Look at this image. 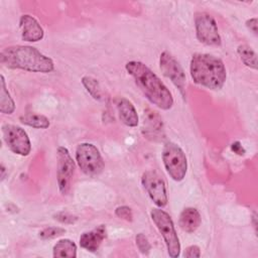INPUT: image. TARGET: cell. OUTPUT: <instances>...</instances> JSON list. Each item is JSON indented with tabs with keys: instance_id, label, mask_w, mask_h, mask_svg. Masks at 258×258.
Here are the masks:
<instances>
[{
	"instance_id": "obj_5",
	"label": "cell",
	"mask_w": 258,
	"mask_h": 258,
	"mask_svg": "<svg viewBox=\"0 0 258 258\" xmlns=\"http://www.w3.org/2000/svg\"><path fill=\"white\" fill-rule=\"evenodd\" d=\"M76 159L81 170L88 176H98L104 170L103 157L99 149L92 143L79 144L76 149Z\"/></svg>"
},
{
	"instance_id": "obj_18",
	"label": "cell",
	"mask_w": 258,
	"mask_h": 258,
	"mask_svg": "<svg viewBox=\"0 0 258 258\" xmlns=\"http://www.w3.org/2000/svg\"><path fill=\"white\" fill-rule=\"evenodd\" d=\"M0 84H1V89H0V111L3 114H12L15 110V104L10 96V93L8 92V89L6 88V83L3 75L0 77Z\"/></svg>"
},
{
	"instance_id": "obj_15",
	"label": "cell",
	"mask_w": 258,
	"mask_h": 258,
	"mask_svg": "<svg viewBox=\"0 0 258 258\" xmlns=\"http://www.w3.org/2000/svg\"><path fill=\"white\" fill-rule=\"evenodd\" d=\"M105 238L106 228L104 225H100L90 232L83 233L80 237V245L87 251L96 252Z\"/></svg>"
},
{
	"instance_id": "obj_6",
	"label": "cell",
	"mask_w": 258,
	"mask_h": 258,
	"mask_svg": "<svg viewBox=\"0 0 258 258\" xmlns=\"http://www.w3.org/2000/svg\"><path fill=\"white\" fill-rule=\"evenodd\" d=\"M162 161L169 176L180 181L184 178L187 171V160L183 150L173 142L165 143L162 150Z\"/></svg>"
},
{
	"instance_id": "obj_21",
	"label": "cell",
	"mask_w": 258,
	"mask_h": 258,
	"mask_svg": "<svg viewBox=\"0 0 258 258\" xmlns=\"http://www.w3.org/2000/svg\"><path fill=\"white\" fill-rule=\"evenodd\" d=\"M82 84L86 88L87 92L95 99L100 101L102 99V92L99 82L90 76H85L82 78Z\"/></svg>"
},
{
	"instance_id": "obj_23",
	"label": "cell",
	"mask_w": 258,
	"mask_h": 258,
	"mask_svg": "<svg viewBox=\"0 0 258 258\" xmlns=\"http://www.w3.org/2000/svg\"><path fill=\"white\" fill-rule=\"evenodd\" d=\"M135 241H136V245L139 249V251L142 253V254H148L150 249H151V246H150V243L147 239V237L142 234V233H139L136 235V238H135Z\"/></svg>"
},
{
	"instance_id": "obj_11",
	"label": "cell",
	"mask_w": 258,
	"mask_h": 258,
	"mask_svg": "<svg viewBox=\"0 0 258 258\" xmlns=\"http://www.w3.org/2000/svg\"><path fill=\"white\" fill-rule=\"evenodd\" d=\"M75 172V161L70 151L63 147H57V185L62 195H67L71 188V181Z\"/></svg>"
},
{
	"instance_id": "obj_4",
	"label": "cell",
	"mask_w": 258,
	"mask_h": 258,
	"mask_svg": "<svg viewBox=\"0 0 258 258\" xmlns=\"http://www.w3.org/2000/svg\"><path fill=\"white\" fill-rule=\"evenodd\" d=\"M150 217L165 242L168 255L172 258L178 257L180 254V243L171 217L158 208L151 210Z\"/></svg>"
},
{
	"instance_id": "obj_9",
	"label": "cell",
	"mask_w": 258,
	"mask_h": 258,
	"mask_svg": "<svg viewBox=\"0 0 258 258\" xmlns=\"http://www.w3.org/2000/svg\"><path fill=\"white\" fill-rule=\"evenodd\" d=\"M159 68L163 76L171 81L182 96H185L186 78L184 71L177 59L168 51H163L159 57Z\"/></svg>"
},
{
	"instance_id": "obj_20",
	"label": "cell",
	"mask_w": 258,
	"mask_h": 258,
	"mask_svg": "<svg viewBox=\"0 0 258 258\" xmlns=\"http://www.w3.org/2000/svg\"><path fill=\"white\" fill-rule=\"evenodd\" d=\"M237 52L246 67L252 70L257 69V54L249 45L240 44L237 48Z\"/></svg>"
},
{
	"instance_id": "obj_27",
	"label": "cell",
	"mask_w": 258,
	"mask_h": 258,
	"mask_svg": "<svg viewBox=\"0 0 258 258\" xmlns=\"http://www.w3.org/2000/svg\"><path fill=\"white\" fill-rule=\"evenodd\" d=\"M257 18L256 17H253V18H250L246 21V26L254 33V34H257Z\"/></svg>"
},
{
	"instance_id": "obj_14",
	"label": "cell",
	"mask_w": 258,
	"mask_h": 258,
	"mask_svg": "<svg viewBox=\"0 0 258 258\" xmlns=\"http://www.w3.org/2000/svg\"><path fill=\"white\" fill-rule=\"evenodd\" d=\"M115 104L121 122L128 127H136L139 119L137 111L132 102L126 98L119 97L115 100Z\"/></svg>"
},
{
	"instance_id": "obj_10",
	"label": "cell",
	"mask_w": 258,
	"mask_h": 258,
	"mask_svg": "<svg viewBox=\"0 0 258 258\" xmlns=\"http://www.w3.org/2000/svg\"><path fill=\"white\" fill-rule=\"evenodd\" d=\"M141 182L151 201L159 208L167 204V194L165 181L161 175L154 170H147L142 174Z\"/></svg>"
},
{
	"instance_id": "obj_25",
	"label": "cell",
	"mask_w": 258,
	"mask_h": 258,
	"mask_svg": "<svg viewBox=\"0 0 258 258\" xmlns=\"http://www.w3.org/2000/svg\"><path fill=\"white\" fill-rule=\"evenodd\" d=\"M53 218L62 224H75L78 220V218L76 216H73L72 214H70L68 212H63V211L54 214Z\"/></svg>"
},
{
	"instance_id": "obj_17",
	"label": "cell",
	"mask_w": 258,
	"mask_h": 258,
	"mask_svg": "<svg viewBox=\"0 0 258 258\" xmlns=\"http://www.w3.org/2000/svg\"><path fill=\"white\" fill-rule=\"evenodd\" d=\"M53 257H70L77 256V245L70 239H61L56 242L52 250Z\"/></svg>"
},
{
	"instance_id": "obj_1",
	"label": "cell",
	"mask_w": 258,
	"mask_h": 258,
	"mask_svg": "<svg viewBox=\"0 0 258 258\" xmlns=\"http://www.w3.org/2000/svg\"><path fill=\"white\" fill-rule=\"evenodd\" d=\"M125 69L151 104L161 110H169L172 107L173 97L170 91L146 64L131 60L125 64Z\"/></svg>"
},
{
	"instance_id": "obj_13",
	"label": "cell",
	"mask_w": 258,
	"mask_h": 258,
	"mask_svg": "<svg viewBox=\"0 0 258 258\" xmlns=\"http://www.w3.org/2000/svg\"><path fill=\"white\" fill-rule=\"evenodd\" d=\"M19 26L21 28V38L24 41L36 42L41 40L44 35V31L39 22L29 14H23L19 20Z\"/></svg>"
},
{
	"instance_id": "obj_3",
	"label": "cell",
	"mask_w": 258,
	"mask_h": 258,
	"mask_svg": "<svg viewBox=\"0 0 258 258\" xmlns=\"http://www.w3.org/2000/svg\"><path fill=\"white\" fill-rule=\"evenodd\" d=\"M189 73L196 84L214 91L221 90L227 79V71L222 59L210 53L192 54Z\"/></svg>"
},
{
	"instance_id": "obj_24",
	"label": "cell",
	"mask_w": 258,
	"mask_h": 258,
	"mask_svg": "<svg viewBox=\"0 0 258 258\" xmlns=\"http://www.w3.org/2000/svg\"><path fill=\"white\" fill-rule=\"evenodd\" d=\"M115 215L120 218V219H123L127 222H132L133 220V214H132V211L129 207L127 206H120L118 208H116L115 210Z\"/></svg>"
},
{
	"instance_id": "obj_22",
	"label": "cell",
	"mask_w": 258,
	"mask_h": 258,
	"mask_svg": "<svg viewBox=\"0 0 258 258\" xmlns=\"http://www.w3.org/2000/svg\"><path fill=\"white\" fill-rule=\"evenodd\" d=\"M64 232H66V230L60 227H47L39 232V237L42 240L53 239L55 237H58V236L64 234Z\"/></svg>"
},
{
	"instance_id": "obj_8",
	"label": "cell",
	"mask_w": 258,
	"mask_h": 258,
	"mask_svg": "<svg viewBox=\"0 0 258 258\" xmlns=\"http://www.w3.org/2000/svg\"><path fill=\"white\" fill-rule=\"evenodd\" d=\"M197 38L207 45L218 46L221 44V36L214 17L207 12H199L195 17Z\"/></svg>"
},
{
	"instance_id": "obj_16",
	"label": "cell",
	"mask_w": 258,
	"mask_h": 258,
	"mask_svg": "<svg viewBox=\"0 0 258 258\" xmlns=\"http://www.w3.org/2000/svg\"><path fill=\"white\" fill-rule=\"evenodd\" d=\"M202 218L196 208H185L179 215L178 225L180 229L186 233L195 232L201 225Z\"/></svg>"
},
{
	"instance_id": "obj_19",
	"label": "cell",
	"mask_w": 258,
	"mask_h": 258,
	"mask_svg": "<svg viewBox=\"0 0 258 258\" xmlns=\"http://www.w3.org/2000/svg\"><path fill=\"white\" fill-rule=\"evenodd\" d=\"M19 120L22 124L30 126L32 128H36V129H45V128H48L50 125L49 119L46 116L41 114L28 113L20 116Z\"/></svg>"
},
{
	"instance_id": "obj_7",
	"label": "cell",
	"mask_w": 258,
	"mask_h": 258,
	"mask_svg": "<svg viewBox=\"0 0 258 258\" xmlns=\"http://www.w3.org/2000/svg\"><path fill=\"white\" fill-rule=\"evenodd\" d=\"M2 136L7 147L15 154L26 156L31 151V143L24 129L17 125L4 124L1 127Z\"/></svg>"
},
{
	"instance_id": "obj_12",
	"label": "cell",
	"mask_w": 258,
	"mask_h": 258,
	"mask_svg": "<svg viewBox=\"0 0 258 258\" xmlns=\"http://www.w3.org/2000/svg\"><path fill=\"white\" fill-rule=\"evenodd\" d=\"M142 132L147 138L152 140H160L164 137L163 122L156 111L149 108L144 110Z\"/></svg>"
},
{
	"instance_id": "obj_2",
	"label": "cell",
	"mask_w": 258,
	"mask_h": 258,
	"mask_svg": "<svg viewBox=\"0 0 258 258\" xmlns=\"http://www.w3.org/2000/svg\"><path fill=\"white\" fill-rule=\"evenodd\" d=\"M0 62L11 70L33 73H50L54 69L52 59L29 45H11L0 52Z\"/></svg>"
},
{
	"instance_id": "obj_26",
	"label": "cell",
	"mask_w": 258,
	"mask_h": 258,
	"mask_svg": "<svg viewBox=\"0 0 258 258\" xmlns=\"http://www.w3.org/2000/svg\"><path fill=\"white\" fill-rule=\"evenodd\" d=\"M184 257H189V258H195V257H200L201 256V249L199 246L197 245H191V246H188L185 250H184V253H183Z\"/></svg>"
},
{
	"instance_id": "obj_28",
	"label": "cell",
	"mask_w": 258,
	"mask_h": 258,
	"mask_svg": "<svg viewBox=\"0 0 258 258\" xmlns=\"http://www.w3.org/2000/svg\"><path fill=\"white\" fill-rule=\"evenodd\" d=\"M231 148H232V150L234 151V152H236L237 154H239V155H243L244 153H245V150H244V148H243V146L241 145V143L240 142H234L232 145H231Z\"/></svg>"
}]
</instances>
